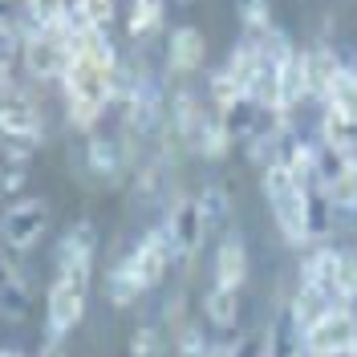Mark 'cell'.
I'll return each mask as SVG.
<instances>
[{
    "label": "cell",
    "instance_id": "6da1fadb",
    "mask_svg": "<svg viewBox=\"0 0 357 357\" xmlns=\"http://www.w3.org/2000/svg\"><path fill=\"white\" fill-rule=\"evenodd\" d=\"M53 284L45 292V341L61 345L86 317L93 260H53Z\"/></svg>",
    "mask_w": 357,
    "mask_h": 357
},
{
    "label": "cell",
    "instance_id": "7a4b0ae2",
    "mask_svg": "<svg viewBox=\"0 0 357 357\" xmlns=\"http://www.w3.org/2000/svg\"><path fill=\"white\" fill-rule=\"evenodd\" d=\"M260 187H264L272 223L280 231V240L289 248H309V191L305 183L292 175L280 158H272L268 167H260Z\"/></svg>",
    "mask_w": 357,
    "mask_h": 357
},
{
    "label": "cell",
    "instance_id": "3957f363",
    "mask_svg": "<svg viewBox=\"0 0 357 357\" xmlns=\"http://www.w3.org/2000/svg\"><path fill=\"white\" fill-rule=\"evenodd\" d=\"M0 138L17 151V155L33 158L41 151L45 142V114L41 106L29 98V93H8V98H0Z\"/></svg>",
    "mask_w": 357,
    "mask_h": 357
},
{
    "label": "cell",
    "instance_id": "277c9868",
    "mask_svg": "<svg viewBox=\"0 0 357 357\" xmlns=\"http://www.w3.org/2000/svg\"><path fill=\"white\" fill-rule=\"evenodd\" d=\"M49 231V203L29 195V199H13L0 211V248L4 252H29L37 248Z\"/></svg>",
    "mask_w": 357,
    "mask_h": 357
},
{
    "label": "cell",
    "instance_id": "5b68a950",
    "mask_svg": "<svg viewBox=\"0 0 357 357\" xmlns=\"http://www.w3.org/2000/svg\"><path fill=\"white\" fill-rule=\"evenodd\" d=\"M162 231L175 248V260L178 264H191L199 256L203 240L211 236L207 223H203V211H199V199L195 195H175L167 203V215H162Z\"/></svg>",
    "mask_w": 357,
    "mask_h": 357
},
{
    "label": "cell",
    "instance_id": "8992f818",
    "mask_svg": "<svg viewBox=\"0 0 357 357\" xmlns=\"http://www.w3.org/2000/svg\"><path fill=\"white\" fill-rule=\"evenodd\" d=\"M69 66V49L57 33H45L24 24V41H21V69L33 82H57L61 86V73Z\"/></svg>",
    "mask_w": 357,
    "mask_h": 357
},
{
    "label": "cell",
    "instance_id": "52a82bcc",
    "mask_svg": "<svg viewBox=\"0 0 357 357\" xmlns=\"http://www.w3.org/2000/svg\"><path fill=\"white\" fill-rule=\"evenodd\" d=\"M305 341H309V349L317 357H345L349 349H354V341H357L354 305H337V309H329L309 333H305Z\"/></svg>",
    "mask_w": 357,
    "mask_h": 357
},
{
    "label": "cell",
    "instance_id": "ba28073f",
    "mask_svg": "<svg viewBox=\"0 0 357 357\" xmlns=\"http://www.w3.org/2000/svg\"><path fill=\"white\" fill-rule=\"evenodd\" d=\"M126 260L134 264L138 280H142L146 289H158V284H162V276H167V272H171V264H175V248H171V240H167L162 223L138 236V244L126 252Z\"/></svg>",
    "mask_w": 357,
    "mask_h": 357
},
{
    "label": "cell",
    "instance_id": "9c48e42d",
    "mask_svg": "<svg viewBox=\"0 0 357 357\" xmlns=\"http://www.w3.org/2000/svg\"><path fill=\"white\" fill-rule=\"evenodd\" d=\"M17 260H21L17 252L0 248V317L4 321H24L29 309H33V289H29Z\"/></svg>",
    "mask_w": 357,
    "mask_h": 357
},
{
    "label": "cell",
    "instance_id": "30bf717a",
    "mask_svg": "<svg viewBox=\"0 0 357 357\" xmlns=\"http://www.w3.org/2000/svg\"><path fill=\"white\" fill-rule=\"evenodd\" d=\"M86 162L89 171L98 178H106V183H122L126 178V171L134 167L130 151H126V142H118V138H110V134H86Z\"/></svg>",
    "mask_w": 357,
    "mask_h": 357
},
{
    "label": "cell",
    "instance_id": "8fae6325",
    "mask_svg": "<svg viewBox=\"0 0 357 357\" xmlns=\"http://www.w3.org/2000/svg\"><path fill=\"white\" fill-rule=\"evenodd\" d=\"M167 66L178 77L199 73L207 66V37H203L195 24H175L171 29V37H167Z\"/></svg>",
    "mask_w": 357,
    "mask_h": 357
},
{
    "label": "cell",
    "instance_id": "7c38bea8",
    "mask_svg": "<svg viewBox=\"0 0 357 357\" xmlns=\"http://www.w3.org/2000/svg\"><path fill=\"white\" fill-rule=\"evenodd\" d=\"M211 284H223V289H244L248 284V244H244V236H236V231H223L220 236L215 256H211Z\"/></svg>",
    "mask_w": 357,
    "mask_h": 357
},
{
    "label": "cell",
    "instance_id": "4fadbf2b",
    "mask_svg": "<svg viewBox=\"0 0 357 357\" xmlns=\"http://www.w3.org/2000/svg\"><path fill=\"white\" fill-rule=\"evenodd\" d=\"M329 309H337L333 296H329V292H321V289H312V284H301V280H296V292H292L289 305H284V312L292 317V325H296L301 333H309V329Z\"/></svg>",
    "mask_w": 357,
    "mask_h": 357
},
{
    "label": "cell",
    "instance_id": "5bb4252c",
    "mask_svg": "<svg viewBox=\"0 0 357 357\" xmlns=\"http://www.w3.org/2000/svg\"><path fill=\"white\" fill-rule=\"evenodd\" d=\"M321 110H333L345 122H357V69L354 66H341L329 77V86L321 93Z\"/></svg>",
    "mask_w": 357,
    "mask_h": 357
},
{
    "label": "cell",
    "instance_id": "9a60e30c",
    "mask_svg": "<svg viewBox=\"0 0 357 357\" xmlns=\"http://www.w3.org/2000/svg\"><path fill=\"white\" fill-rule=\"evenodd\" d=\"M146 292L151 289L138 280V272H134V264L126 260V256L106 272V301H110L114 309H130V305H138Z\"/></svg>",
    "mask_w": 357,
    "mask_h": 357
},
{
    "label": "cell",
    "instance_id": "2e32d148",
    "mask_svg": "<svg viewBox=\"0 0 357 357\" xmlns=\"http://www.w3.org/2000/svg\"><path fill=\"white\" fill-rule=\"evenodd\" d=\"M203 317L211 329L231 333L236 321H240V289H223V284H207L203 292Z\"/></svg>",
    "mask_w": 357,
    "mask_h": 357
},
{
    "label": "cell",
    "instance_id": "e0dca14e",
    "mask_svg": "<svg viewBox=\"0 0 357 357\" xmlns=\"http://www.w3.org/2000/svg\"><path fill=\"white\" fill-rule=\"evenodd\" d=\"M98 256V227L89 220H77L66 227V236L53 248V260H93Z\"/></svg>",
    "mask_w": 357,
    "mask_h": 357
},
{
    "label": "cell",
    "instance_id": "ac0fdd59",
    "mask_svg": "<svg viewBox=\"0 0 357 357\" xmlns=\"http://www.w3.org/2000/svg\"><path fill=\"white\" fill-rule=\"evenodd\" d=\"M167 21V0H130L126 8V33L134 41H151Z\"/></svg>",
    "mask_w": 357,
    "mask_h": 357
},
{
    "label": "cell",
    "instance_id": "d6986e66",
    "mask_svg": "<svg viewBox=\"0 0 357 357\" xmlns=\"http://www.w3.org/2000/svg\"><path fill=\"white\" fill-rule=\"evenodd\" d=\"M195 199H199V211H203L207 231H215V236L231 231V195H227V187H220V183H207Z\"/></svg>",
    "mask_w": 357,
    "mask_h": 357
},
{
    "label": "cell",
    "instance_id": "ffe728a7",
    "mask_svg": "<svg viewBox=\"0 0 357 357\" xmlns=\"http://www.w3.org/2000/svg\"><path fill=\"white\" fill-rule=\"evenodd\" d=\"M24 24L45 29V33H61L69 17V0H21Z\"/></svg>",
    "mask_w": 357,
    "mask_h": 357
},
{
    "label": "cell",
    "instance_id": "44dd1931",
    "mask_svg": "<svg viewBox=\"0 0 357 357\" xmlns=\"http://www.w3.org/2000/svg\"><path fill=\"white\" fill-rule=\"evenodd\" d=\"M244 98H248V93H244L240 86H236V77H231L227 69H223V66L211 69V77H207V102H211L215 110H220V114L236 110V106H240Z\"/></svg>",
    "mask_w": 357,
    "mask_h": 357
},
{
    "label": "cell",
    "instance_id": "7402d4cb",
    "mask_svg": "<svg viewBox=\"0 0 357 357\" xmlns=\"http://www.w3.org/2000/svg\"><path fill=\"white\" fill-rule=\"evenodd\" d=\"M333 292H337L341 305H354L357 301V248H337Z\"/></svg>",
    "mask_w": 357,
    "mask_h": 357
},
{
    "label": "cell",
    "instance_id": "603a6c76",
    "mask_svg": "<svg viewBox=\"0 0 357 357\" xmlns=\"http://www.w3.org/2000/svg\"><path fill=\"white\" fill-rule=\"evenodd\" d=\"M175 354L178 357H207L211 354L207 325H199V321H178L175 325Z\"/></svg>",
    "mask_w": 357,
    "mask_h": 357
},
{
    "label": "cell",
    "instance_id": "cb8c5ba5",
    "mask_svg": "<svg viewBox=\"0 0 357 357\" xmlns=\"http://www.w3.org/2000/svg\"><path fill=\"white\" fill-rule=\"evenodd\" d=\"M236 13H240V29H244V37H264V33L276 29V17H272L268 0H240Z\"/></svg>",
    "mask_w": 357,
    "mask_h": 357
},
{
    "label": "cell",
    "instance_id": "d4e9b609",
    "mask_svg": "<svg viewBox=\"0 0 357 357\" xmlns=\"http://www.w3.org/2000/svg\"><path fill=\"white\" fill-rule=\"evenodd\" d=\"M73 4H77V13H82V21L89 29L110 33L114 21H118V0H73Z\"/></svg>",
    "mask_w": 357,
    "mask_h": 357
},
{
    "label": "cell",
    "instance_id": "484cf974",
    "mask_svg": "<svg viewBox=\"0 0 357 357\" xmlns=\"http://www.w3.org/2000/svg\"><path fill=\"white\" fill-rule=\"evenodd\" d=\"M227 349L231 357H272V329H252V333L236 337Z\"/></svg>",
    "mask_w": 357,
    "mask_h": 357
},
{
    "label": "cell",
    "instance_id": "4316f807",
    "mask_svg": "<svg viewBox=\"0 0 357 357\" xmlns=\"http://www.w3.org/2000/svg\"><path fill=\"white\" fill-rule=\"evenodd\" d=\"M130 357H162V333L155 325H138L130 333Z\"/></svg>",
    "mask_w": 357,
    "mask_h": 357
},
{
    "label": "cell",
    "instance_id": "83f0119b",
    "mask_svg": "<svg viewBox=\"0 0 357 357\" xmlns=\"http://www.w3.org/2000/svg\"><path fill=\"white\" fill-rule=\"evenodd\" d=\"M0 357H29L24 349H17V345H0Z\"/></svg>",
    "mask_w": 357,
    "mask_h": 357
},
{
    "label": "cell",
    "instance_id": "f1b7e54d",
    "mask_svg": "<svg viewBox=\"0 0 357 357\" xmlns=\"http://www.w3.org/2000/svg\"><path fill=\"white\" fill-rule=\"evenodd\" d=\"M207 357H231V349H227V345H211V354Z\"/></svg>",
    "mask_w": 357,
    "mask_h": 357
},
{
    "label": "cell",
    "instance_id": "f546056e",
    "mask_svg": "<svg viewBox=\"0 0 357 357\" xmlns=\"http://www.w3.org/2000/svg\"><path fill=\"white\" fill-rule=\"evenodd\" d=\"M41 357H66V354H61V349H57V345H49V349H45Z\"/></svg>",
    "mask_w": 357,
    "mask_h": 357
},
{
    "label": "cell",
    "instance_id": "4dcf8cb0",
    "mask_svg": "<svg viewBox=\"0 0 357 357\" xmlns=\"http://www.w3.org/2000/svg\"><path fill=\"white\" fill-rule=\"evenodd\" d=\"M167 4H178V8H187V4H191V0H167Z\"/></svg>",
    "mask_w": 357,
    "mask_h": 357
},
{
    "label": "cell",
    "instance_id": "1f68e13d",
    "mask_svg": "<svg viewBox=\"0 0 357 357\" xmlns=\"http://www.w3.org/2000/svg\"><path fill=\"white\" fill-rule=\"evenodd\" d=\"M345 357H357V341H354V349H349V354H345Z\"/></svg>",
    "mask_w": 357,
    "mask_h": 357
}]
</instances>
